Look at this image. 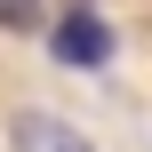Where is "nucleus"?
<instances>
[{
	"label": "nucleus",
	"mask_w": 152,
	"mask_h": 152,
	"mask_svg": "<svg viewBox=\"0 0 152 152\" xmlns=\"http://www.w3.org/2000/svg\"><path fill=\"white\" fill-rule=\"evenodd\" d=\"M48 56L72 64V72H96V64H112V24H104L96 8H72V16L48 32Z\"/></svg>",
	"instance_id": "1"
},
{
	"label": "nucleus",
	"mask_w": 152,
	"mask_h": 152,
	"mask_svg": "<svg viewBox=\"0 0 152 152\" xmlns=\"http://www.w3.org/2000/svg\"><path fill=\"white\" fill-rule=\"evenodd\" d=\"M0 24H8V32H32V24H40V0H0Z\"/></svg>",
	"instance_id": "3"
},
{
	"label": "nucleus",
	"mask_w": 152,
	"mask_h": 152,
	"mask_svg": "<svg viewBox=\"0 0 152 152\" xmlns=\"http://www.w3.org/2000/svg\"><path fill=\"white\" fill-rule=\"evenodd\" d=\"M8 144L16 152H96L72 120H56V112H16L8 120Z\"/></svg>",
	"instance_id": "2"
}]
</instances>
